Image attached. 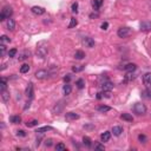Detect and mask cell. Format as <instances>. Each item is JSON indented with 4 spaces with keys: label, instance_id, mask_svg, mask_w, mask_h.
<instances>
[{
    "label": "cell",
    "instance_id": "e0dca14e",
    "mask_svg": "<svg viewBox=\"0 0 151 151\" xmlns=\"http://www.w3.org/2000/svg\"><path fill=\"white\" fill-rule=\"evenodd\" d=\"M79 118V114L76 113V112H67L66 113V119H70V120H76Z\"/></svg>",
    "mask_w": 151,
    "mask_h": 151
},
{
    "label": "cell",
    "instance_id": "7c38bea8",
    "mask_svg": "<svg viewBox=\"0 0 151 151\" xmlns=\"http://www.w3.org/2000/svg\"><path fill=\"white\" fill-rule=\"evenodd\" d=\"M63 106H64V102L63 100H60V102L58 103V104L54 105V108H53V113H56V114H59L60 113V111L63 110Z\"/></svg>",
    "mask_w": 151,
    "mask_h": 151
},
{
    "label": "cell",
    "instance_id": "7dc6e473",
    "mask_svg": "<svg viewBox=\"0 0 151 151\" xmlns=\"http://www.w3.org/2000/svg\"><path fill=\"white\" fill-rule=\"evenodd\" d=\"M70 80H71V76H70V74H66V76L64 77V82L65 83H68Z\"/></svg>",
    "mask_w": 151,
    "mask_h": 151
},
{
    "label": "cell",
    "instance_id": "484cf974",
    "mask_svg": "<svg viewBox=\"0 0 151 151\" xmlns=\"http://www.w3.org/2000/svg\"><path fill=\"white\" fill-rule=\"evenodd\" d=\"M85 68V66L84 65H76V66H73L72 67V71L74 72V73H78V72H82Z\"/></svg>",
    "mask_w": 151,
    "mask_h": 151
},
{
    "label": "cell",
    "instance_id": "ba28073f",
    "mask_svg": "<svg viewBox=\"0 0 151 151\" xmlns=\"http://www.w3.org/2000/svg\"><path fill=\"white\" fill-rule=\"evenodd\" d=\"M34 76H36L37 79H44V78H46L47 76H49V72H47L46 70H38V71L34 73Z\"/></svg>",
    "mask_w": 151,
    "mask_h": 151
},
{
    "label": "cell",
    "instance_id": "836d02e7",
    "mask_svg": "<svg viewBox=\"0 0 151 151\" xmlns=\"http://www.w3.org/2000/svg\"><path fill=\"white\" fill-rule=\"evenodd\" d=\"M77 24H78L77 19H76V18H71V21H70V24H68V28L76 27V26H77Z\"/></svg>",
    "mask_w": 151,
    "mask_h": 151
},
{
    "label": "cell",
    "instance_id": "52a82bcc",
    "mask_svg": "<svg viewBox=\"0 0 151 151\" xmlns=\"http://www.w3.org/2000/svg\"><path fill=\"white\" fill-rule=\"evenodd\" d=\"M143 84H144L148 89L151 87V72H146V73L143 76Z\"/></svg>",
    "mask_w": 151,
    "mask_h": 151
},
{
    "label": "cell",
    "instance_id": "83f0119b",
    "mask_svg": "<svg viewBox=\"0 0 151 151\" xmlns=\"http://www.w3.org/2000/svg\"><path fill=\"white\" fill-rule=\"evenodd\" d=\"M103 0H92V6L95 9H99V7H100V5H102Z\"/></svg>",
    "mask_w": 151,
    "mask_h": 151
},
{
    "label": "cell",
    "instance_id": "bcb514c9",
    "mask_svg": "<svg viewBox=\"0 0 151 151\" xmlns=\"http://www.w3.org/2000/svg\"><path fill=\"white\" fill-rule=\"evenodd\" d=\"M45 145H46V146H51V145H52V139L51 138H49V139H46V141H45Z\"/></svg>",
    "mask_w": 151,
    "mask_h": 151
},
{
    "label": "cell",
    "instance_id": "f35d334b",
    "mask_svg": "<svg viewBox=\"0 0 151 151\" xmlns=\"http://www.w3.org/2000/svg\"><path fill=\"white\" fill-rule=\"evenodd\" d=\"M0 40H1V44H5V43H11V39H9L7 36H3V37L0 38Z\"/></svg>",
    "mask_w": 151,
    "mask_h": 151
},
{
    "label": "cell",
    "instance_id": "2e32d148",
    "mask_svg": "<svg viewBox=\"0 0 151 151\" xmlns=\"http://www.w3.org/2000/svg\"><path fill=\"white\" fill-rule=\"evenodd\" d=\"M1 98H3L4 103H8L9 102V92L7 91V90H4V91H1Z\"/></svg>",
    "mask_w": 151,
    "mask_h": 151
},
{
    "label": "cell",
    "instance_id": "8d00e7d4",
    "mask_svg": "<svg viewBox=\"0 0 151 151\" xmlns=\"http://www.w3.org/2000/svg\"><path fill=\"white\" fill-rule=\"evenodd\" d=\"M138 141L141 143H146L148 142V138H146L145 135H142V133H141V135H138Z\"/></svg>",
    "mask_w": 151,
    "mask_h": 151
},
{
    "label": "cell",
    "instance_id": "7402d4cb",
    "mask_svg": "<svg viewBox=\"0 0 151 151\" xmlns=\"http://www.w3.org/2000/svg\"><path fill=\"white\" fill-rule=\"evenodd\" d=\"M111 110V108L110 106H106V105H100V106H98L97 108V111H99L100 113H105V112H108Z\"/></svg>",
    "mask_w": 151,
    "mask_h": 151
},
{
    "label": "cell",
    "instance_id": "44dd1931",
    "mask_svg": "<svg viewBox=\"0 0 151 151\" xmlns=\"http://www.w3.org/2000/svg\"><path fill=\"white\" fill-rule=\"evenodd\" d=\"M63 92H64V95H65V96H68V95H70V93L72 92V87H71V85H70V84H65L64 87H63Z\"/></svg>",
    "mask_w": 151,
    "mask_h": 151
},
{
    "label": "cell",
    "instance_id": "e575fe53",
    "mask_svg": "<svg viewBox=\"0 0 151 151\" xmlns=\"http://www.w3.org/2000/svg\"><path fill=\"white\" fill-rule=\"evenodd\" d=\"M56 150H60V151H62V150H66V145H65L64 144V143H58V144H57L56 145Z\"/></svg>",
    "mask_w": 151,
    "mask_h": 151
},
{
    "label": "cell",
    "instance_id": "8fae6325",
    "mask_svg": "<svg viewBox=\"0 0 151 151\" xmlns=\"http://www.w3.org/2000/svg\"><path fill=\"white\" fill-rule=\"evenodd\" d=\"M141 30L143 32L151 31V22L150 21H142L141 22Z\"/></svg>",
    "mask_w": 151,
    "mask_h": 151
},
{
    "label": "cell",
    "instance_id": "5b68a950",
    "mask_svg": "<svg viewBox=\"0 0 151 151\" xmlns=\"http://www.w3.org/2000/svg\"><path fill=\"white\" fill-rule=\"evenodd\" d=\"M25 95L27 96V98H33L34 96V89H33V84L28 83V85L26 86V90H25Z\"/></svg>",
    "mask_w": 151,
    "mask_h": 151
},
{
    "label": "cell",
    "instance_id": "9a60e30c",
    "mask_svg": "<svg viewBox=\"0 0 151 151\" xmlns=\"http://www.w3.org/2000/svg\"><path fill=\"white\" fill-rule=\"evenodd\" d=\"M6 26H7V30H9V31H13V30L16 28V21H14L13 19L9 18L8 20H7V22H6Z\"/></svg>",
    "mask_w": 151,
    "mask_h": 151
},
{
    "label": "cell",
    "instance_id": "4dcf8cb0",
    "mask_svg": "<svg viewBox=\"0 0 151 151\" xmlns=\"http://www.w3.org/2000/svg\"><path fill=\"white\" fill-rule=\"evenodd\" d=\"M91 142H92V141H91L90 137H87V136H84L83 137V143L86 145V146H91V144H92Z\"/></svg>",
    "mask_w": 151,
    "mask_h": 151
},
{
    "label": "cell",
    "instance_id": "4316f807",
    "mask_svg": "<svg viewBox=\"0 0 151 151\" xmlns=\"http://www.w3.org/2000/svg\"><path fill=\"white\" fill-rule=\"evenodd\" d=\"M136 76L132 73V72H129V73L125 76V79H124V83H127V82H131L132 79H135Z\"/></svg>",
    "mask_w": 151,
    "mask_h": 151
},
{
    "label": "cell",
    "instance_id": "ffe728a7",
    "mask_svg": "<svg viewBox=\"0 0 151 151\" xmlns=\"http://www.w3.org/2000/svg\"><path fill=\"white\" fill-rule=\"evenodd\" d=\"M9 122L13 124H20L21 123V117L20 116H11L9 117Z\"/></svg>",
    "mask_w": 151,
    "mask_h": 151
},
{
    "label": "cell",
    "instance_id": "b9f144b4",
    "mask_svg": "<svg viewBox=\"0 0 151 151\" xmlns=\"http://www.w3.org/2000/svg\"><path fill=\"white\" fill-rule=\"evenodd\" d=\"M103 97L110 98V97H111V91H103Z\"/></svg>",
    "mask_w": 151,
    "mask_h": 151
},
{
    "label": "cell",
    "instance_id": "ee69618b",
    "mask_svg": "<svg viewBox=\"0 0 151 151\" xmlns=\"http://www.w3.org/2000/svg\"><path fill=\"white\" fill-rule=\"evenodd\" d=\"M95 149L96 150H105V146L102 144H96L95 145Z\"/></svg>",
    "mask_w": 151,
    "mask_h": 151
},
{
    "label": "cell",
    "instance_id": "d4e9b609",
    "mask_svg": "<svg viewBox=\"0 0 151 151\" xmlns=\"http://www.w3.org/2000/svg\"><path fill=\"white\" fill-rule=\"evenodd\" d=\"M50 130H52V127H51V126H41V127H38L36 132H37V133H44V132L50 131Z\"/></svg>",
    "mask_w": 151,
    "mask_h": 151
},
{
    "label": "cell",
    "instance_id": "d6986e66",
    "mask_svg": "<svg viewBox=\"0 0 151 151\" xmlns=\"http://www.w3.org/2000/svg\"><path fill=\"white\" fill-rule=\"evenodd\" d=\"M111 132L113 133L114 136H120L122 132H123V127L122 126H113L111 130Z\"/></svg>",
    "mask_w": 151,
    "mask_h": 151
},
{
    "label": "cell",
    "instance_id": "8992f818",
    "mask_svg": "<svg viewBox=\"0 0 151 151\" xmlns=\"http://www.w3.org/2000/svg\"><path fill=\"white\" fill-rule=\"evenodd\" d=\"M83 44L86 47H89V49H93V47H95V40L90 37H84L83 38Z\"/></svg>",
    "mask_w": 151,
    "mask_h": 151
},
{
    "label": "cell",
    "instance_id": "d6a6232c",
    "mask_svg": "<svg viewBox=\"0 0 151 151\" xmlns=\"http://www.w3.org/2000/svg\"><path fill=\"white\" fill-rule=\"evenodd\" d=\"M37 125H38L37 119H33V120H31V122H27V123H26V126L27 127H33V126H37Z\"/></svg>",
    "mask_w": 151,
    "mask_h": 151
},
{
    "label": "cell",
    "instance_id": "f6af8a7d",
    "mask_svg": "<svg viewBox=\"0 0 151 151\" xmlns=\"http://www.w3.org/2000/svg\"><path fill=\"white\" fill-rule=\"evenodd\" d=\"M0 50H1V56H4V54H5V51H6V47H5V45H4V44H1V45H0Z\"/></svg>",
    "mask_w": 151,
    "mask_h": 151
},
{
    "label": "cell",
    "instance_id": "7a4b0ae2",
    "mask_svg": "<svg viewBox=\"0 0 151 151\" xmlns=\"http://www.w3.org/2000/svg\"><path fill=\"white\" fill-rule=\"evenodd\" d=\"M13 13V9L11 6H5L3 8V11H1V13H0V20L1 21H4L5 19H9V17L12 16Z\"/></svg>",
    "mask_w": 151,
    "mask_h": 151
},
{
    "label": "cell",
    "instance_id": "5bb4252c",
    "mask_svg": "<svg viewBox=\"0 0 151 151\" xmlns=\"http://www.w3.org/2000/svg\"><path fill=\"white\" fill-rule=\"evenodd\" d=\"M112 87H113V84L111 83V82H104V83L102 84V89L103 91H111Z\"/></svg>",
    "mask_w": 151,
    "mask_h": 151
},
{
    "label": "cell",
    "instance_id": "ab89813d",
    "mask_svg": "<svg viewBox=\"0 0 151 151\" xmlns=\"http://www.w3.org/2000/svg\"><path fill=\"white\" fill-rule=\"evenodd\" d=\"M72 12H73V13H78V3H73V4H72Z\"/></svg>",
    "mask_w": 151,
    "mask_h": 151
},
{
    "label": "cell",
    "instance_id": "cb8c5ba5",
    "mask_svg": "<svg viewBox=\"0 0 151 151\" xmlns=\"http://www.w3.org/2000/svg\"><path fill=\"white\" fill-rule=\"evenodd\" d=\"M120 118L123 120H126V122H133V117L130 113H122Z\"/></svg>",
    "mask_w": 151,
    "mask_h": 151
},
{
    "label": "cell",
    "instance_id": "1f68e13d",
    "mask_svg": "<svg viewBox=\"0 0 151 151\" xmlns=\"http://www.w3.org/2000/svg\"><path fill=\"white\" fill-rule=\"evenodd\" d=\"M28 71H30V65L28 64H24L21 67H20V72H21V73H27Z\"/></svg>",
    "mask_w": 151,
    "mask_h": 151
},
{
    "label": "cell",
    "instance_id": "7bdbcfd3",
    "mask_svg": "<svg viewBox=\"0 0 151 151\" xmlns=\"http://www.w3.org/2000/svg\"><path fill=\"white\" fill-rule=\"evenodd\" d=\"M108 27H109V22L108 21H104L102 25H100V28L104 30V31H105V30H108Z\"/></svg>",
    "mask_w": 151,
    "mask_h": 151
},
{
    "label": "cell",
    "instance_id": "277c9868",
    "mask_svg": "<svg viewBox=\"0 0 151 151\" xmlns=\"http://www.w3.org/2000/svg\"><path fill=\"white\" fill-rule=\"evenodd\" d=\"M117 34L119 38H127L131 34V30L129 27H120L117 31Z\"/></svg>",
    "mask_w": 151,
    "mask_h": 151
},
{
    "label": "cell",
    "instance_id": "9c48e42d",
    "mask_svg": "<svg viewBox=\"0 0 151 151\" xmlns=\"http://www.w3.org/2000/svg\"><path fill=\"white\" fill-rule=\"evenodd\" d=\"M30 56H31V52H30L28 50H25V51H22V52L19 54L18 60H19V62H24V60H26V59H27Z\"/></svg>",
    "mask_w": 151,
    "mask_h": 151
},
{
    "label": "cell",
    "instance_id": "d590c367",
    "mask_svg": "<svg viewBox=\"0 0 151 151\" xmlns=\"http://www.w3.org/2000/svg\"><path fill=\"white\" fill-rule=\"evenodd\" d=\"M142 96L144 97V98L150 99L151 98V91H150V90H145V91H143V92H142Z\"/></svg>",
    "mask_w": 151,
    "mask_h": 151
},
{
    "label": "cell",
    "instance_id": "3957f363",
    "mask_svg": "<svg viewBox=\"0 0 151 151\" xmlns=\"http://www.w3.org/2000/svg\"><path fill=\"white\" fill-rule=\"evenodd\" d=\"M133 111H135L136 114H138V116L145 114L146 113V106H145L143 103H136V104L133 105Z\"/></svg>",
    "mask_w": 151,
    "mask_h": 151
},
{
    "label": "cell",
    "instance_id": "ac0fdd59",
    "mask_svg": "<svg viewBox=\"0 0 151 151\" xmlns=\"http://www.w3.org/2000/svg\"><path fill=\"white\" fill-rule=\"evenodd\" d=\"M136 68H137V65L132 64V63H130V64H127V65H125V66H124V70H125V71H127V72H133Z\"/></svg>",
    "mask_w": 151,
    "mask_h": 151
},
{
    "label": "cell",
    "instance_id": "603a6c76",
    "mask_svg": "<svg viewBox=\"0 0 151 151\" xmlns=\"http://www.w3.org/2000/svg\"><path fill=\"white\" fill-rule=\"evenodd\" d=\"M74 58L78 59V60H82V59L85 58V52H83V51H80V50H78L77 52L74 53Z\"/></svg>",
    "mask_w": 151,
    "mask_h": 151
},
{
    "label": "cell",
    "instance_id": "4fadbf2b",
    "mask_svg": "<svg viewBox=\"0 0 151 151\" xmlns=\"http://www.w3.org/2000/svg\"><path fill=\"white\" fill-rule=\"evenodd\" d=\"M110 138H111V131H105L104 133H102V135H100V141H102L103 143L109 142V141H110Z\"/></svg>",
    "mask_w": 151,
    "mask_h": 151
},
{
    "label": "cell",
    "instance_id": "f1b7e54d",
    "mask_svg": "<svg viewBox=\"0 0 151 151\" xmlns=\"http://www.w3.org/2000/svg\"><path fill=\"white\" fill-rule=\"evenodd\" d=\"M76 85H77L78 89H84V86H85V82H84L83 78H80V79H78L77 82H76Z\"/></svg>",
    "mask_w": 151,
    "mask_h": 151
},
{
    "label": "cell",
    "instance_id": "30bf717a",
    "mask_svg": "<svg viewBox=\"0 0 151 151\" xmlns=\"http://www.w3.org/2000/svg\"><path fill=\"white\" fill-rule=\"evenodd\" d=\"M32 13H34V14H37V16H43L44 13H45V9L43 8V7H39V6H33L31 8Z\"/></svg>",
    "mask_w": 151,
    "mask_h": 151
},
{
    "label": "cell",
    "instance_id": "c3c4849f",
    "mask_svg": "<svg viewBox=\"0 0 151 151\" xmlns=\"http://www.w3.org/2000/svg\"><path fill=\"white\" fill-rule=\"evenodd\" d=\"M103 98V93H97V99H102Z\"/></svg>",
    "mask_w": 151,
    "mask_h": 151
},
{
    "label": "cell",
    "instance_id": "60d3db41",
    "mask_svg": "<svg viewBox=\"0 0 151 151\" xmlns=\"http://www.w3.org/2000/svg\"><path fill=\"white\" fill-rule=\"evenodd\" d=\"M17 136H18V137H25V136H26V132H25L24 130H18V131H17Z\"/></svg>",
    "mask_w": 151,
    "mask_h": 151
},
{
    "label": "cell",
    "instance_id": "f546056e",
    "mask_svg": "<svg viewBox=\"0 0 151 151\" xmlns=\"http://www.w3.org/2000/svg\"><path fill=\"white\" fill-rule=\"evenodd\" d=\"M6 87H7V80H6V78H1V83H0V91L6 90Z\"/></svg>",
    "mask_w": 151,
    "mask_h": 151
},
{
    "label": "cell",
    "instance_id": "74e56055",
    "mask_svg": "<svg viewBox=\"0 0 151 151\" xmlns=\"http://www.w3.org/2000/svg\"><path fill=\"white\" fill-rule=\"evenodd\" d=\"M17 49H12V50H9L8 51V57L9 58H13V57H16V54H17Z\"/></svg>",
    "mask_w": 151,
    "mask_h": 151
},
{
    "label": "cell",
    "instance_id": "6da1fadb",
    "mask_svg": "<svg viewBox=\"0 0 151 151\" xmlns=\"http://www.w3.org/2000/svg\"><path fill=\"white\" fill-rule=\"evenodd\" d=\"M49 43L45 40H41L37 44V56L39 58H45L49 54Z\"/></svg>",
    "mask_w": 151,
    "mask_h": 151
}]
</instances>
